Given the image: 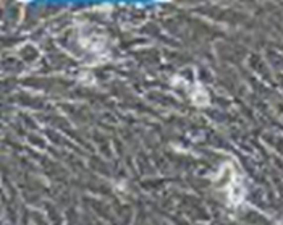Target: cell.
Masks as SVG:
<instances>
[{
	"instance_id": "6da1fadb",
	"label": "cell",
	"mask_w": 283,
	"mask_h": 225,
	"mask_svg": "<svg viewBox=\"0 0 283 225\" xmlns=\"http://www.w3.org/2000/svg\"><path fill=\"white\" fill-rule=\"evenodd\" d=\"M191 101L194 102L198 107H206L209 106V96L206 93V89L201 86V84H196V91L191 93Z\"/></svg>"
}]
</instances>
